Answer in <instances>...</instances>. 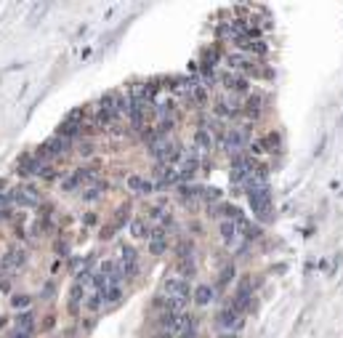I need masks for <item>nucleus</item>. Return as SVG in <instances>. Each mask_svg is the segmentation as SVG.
I'll list each match as a JSON object with an SVG mask.
<instances>
[{"label":"nucleus","mask_w":343,"mask_h":338,"mask_svg":"<svg viewBox=\"0 0 343 338\" xmlns=\"http://www.w3.org/2000/svg\"><path fill=\"white\" fill-rule=\"evenodd\" d=\"M8 338H35V330H14Z\"/></svg>","instance_id":"26"},{"label":"nucleus","mask_w":343,"mask_h":338,"mask_svg":"<svg viewBox=\"0 0 343 338\" xmlns=\"http://www.w3.org/2000/svg\"><path fill=\"white\" fill-rule=\"evenodd\" d=\"M11 306H14V309H19V312H27V309L32 306V296H27V293H19V296H14V298H11Z\"/></svg>","instance_id":"22"},{"label":"nucleus","mask_w":343,"mask_h":338,"mask_svg":"<svg viewBox=\"0 0 343 338\" xmlns=\"http://www.w3.org/2000/svg\"><path fill=\"white\" fill-rule=\"evenodd\" d=\"M82 306H85L88 312H93V314H96V312L104 306V296H101V290H91V293H88V298H85V304H82Z\"/></svg>","instance_id":"18"},{"label":"nucleus","mask_w":343,"mask_h":338,"mask_svg":"<svg viewBox=\"0 0 343 338\" xmlns=\"http://www.w3.org/2000/svg\"><path fill=\"white\" fill-rule=\"evenodd\" d=\"M186 304L189 301H184V298H170V296H157L155 298V306L160 309V312H168V314H181V312H186Z\"/></svg>","instance_id":"10"},{"label":"nucleus","mask_w":343,"mask_h":338,"mask_svg":"<svg viewBox=\"0 0 343 338\" xmlns=\"http://www.w3.org/2000/svg\"><path fill=\"white\" fill-rule=\"evenodd\" d=\"M240 48L245 51V53H253V56H266V45L261 43V40H247V43H242Z\"/></svg>","instance_id":"20"},{"label":"nucleus","mask_w":343,"mask_h":338,"mask_svg":"<svg viewBox=\"0 0 343 338\" xmlns=\"http://www.w3.org/2000/svg\"><path fill=\"white\" fill-rule=\"evenodd\" d=\"M3 274H6V272H3V269H0V279H3Z\"/></svg>","instance_id":"29"},{"label":"nucleus","mask_w":343,"mask_h":338,"mask_svg":"<svg viewBox=\"0 0 343 338\" xmlns=\"http://www.w3.org/2000/svg\"><path fill=\"white\" fill-rule=\"evenodd\" d=\"M242 314H245V312H242L237 304H234V301H229V304L218 312L216 325H218L221 330H226V333H229V330H234V328H237V325L242 322Z\"/></svg>","instance_id":"5"},{"label":"nucleus","mask_w":343,"mask_h":338,"mask_svg":"<svg viewBox=\"0 0 343 338\" xmlns=\"http://www.w3.org/2000/svg\"><path fill=\"white\" fill-rule=\"evenodd\" d=\"M218 237L223 240V245H234V242L240 240V229H237V221L221 218V224H218Z\"/></svg>","instance_id":"11"},{"label":"nucleus","mask_w":343,"mask_h":338,"mask_svg":"<svg viewBox=\"0 0 343 338\" xmlns=\"http://www.w3.org/2000/svg\"><path fill=\"white\" fill-rule=\"evenodd\" d=\"M96 173H99V168H96V165L77 168L75 173H69V176L62 181V189H64V192H77V189H82V186L93 184V179H96Z\"/></svg>","instance_id":"4"},{"label":"nucleus","mask_w":343,"mask_h":338,"mask_svg":"<svg viewBox=\"0 0 343 338\" xmlns=\"http://www.w3.org/2000/svg\"><path fill=\"white\" fill-rule=\"evenodd\" d=\"M8 197H11V205H21V208H38L43 203L38 186H32V184H21L16 189H11Z\"/></svg>","instance_id":"2"},{"label":"nucleus","mask_w":343,"mask_h":338,"mask_svg":"<svg viewBox=\"0 0 343 338\" xmlns=\"http://www.w3.org/2000/svg\"><path fill=\"white\" fill-rule=\"evenodd\" d=\"M53 290H56V285H53V283H45V285H43L40 298H53Z\"/></svg>","instance_id":"25"},{"label":"nucleus","mask_w":343,"mask_h":338,"mask_svg":"<svg viewBox=\"0 0 343 338\" xmlns=\"http://www.w3.org/2000/svg\"><path fill=\"white\" fill-rule=\"evenodd\" d=\"M221 142H223V149L232 152V157L245 152V147L250 144V125H232V128H226L223 136H221Z\"/></svg>","instance_id":"1"},{"label":"nucleus","mask_w":343,"mask_h":338,"mask_svg":"<svg viewBox=\"0 0 343 338\" xmlns=\"http://www.w3.org/2000/svg\"><path fill=\"white\" fill-rule=\"evenodd\" d=\"M152 338H176V335H170V333H165V330H160V333H155Z\"/></svg>","instance_id":"28"},{"label":"nucleus","mask_w":343,"mask_h":338,"mask_svg":"<svg viewBox=\"0 0 343 338\" xmlns=\"http://www.w3.org/2000/svg\"><path fill=\"white\" fill-rule=\"evenodd\" d=\"M104 189H106L104 181H93V184H88V189L82 192V200H99V197L104 194Z\"/></svg>","instance_id":"19"},{"label":"nucleus","mask_w":343,"mask_h":338,"mask_svg":"<svg viewBox=\"0 0 343 338\" xmlns=\"http://www.w3.org/2000/svg\"><path fill=\"white\" fill-rule=\"evenodd\" d=\"M120 261H123V264H128V261H138V256H136V250H133L131 245H123V248H120Z\"/></svg>","instance_id":"24"},{"label":"nucleus","mask_w":343,"mask_h":338,"mask_svg":"<svg viewBox=\"0 0 343 338\" xmlns=\"http://www.w3.org/2000/svg\"><path fill=\"white\" fill-rule=\"evenodd\" d=\"M80 144H82V147H77V152H80V155H91V152H93L91 142H80Z\"/></svg>","instance_id":"27"},{"label":"nucleus","mask_w":343,"mask_h":338,"mask_svg":"<svg viewBox=\"0 0 343 338\" xmlns=\"http://www.w3.org/2000/svg\"><path fill=\"white\" fill-rule=\"evenodd\" d=\"M245 107V101H240L237 96H226V99H218L216 101V115L223 120H232V118H237V115L242 112Z\"/></svg>","instance_id":"7"},{"label":"nucleus","mask_w":343,"mask_h":338,"mask_svg":"<svg viewBox=\"0 0 343 338\" xmlns=\"http://www.w3.org/2000/svg\"><path fill=\"white\" fill-rule=\"evenodd\" d=\"M192 298H194L197 306H208V304H213V298H216V290H213V285H197L192 290Z\"/></svg>","instance_id":"14"},{"label":"nucleus","mask_w":343,"mask_h":338,"mask_svg":"<svg viewBox=\"0 0 343 338\" xmlns=\"http://www.w3.org/2000/svg\"><path fill=\"white\" fill-rule=\"evenodd\" d=\"M123 283H106L104 290H101V296H104V304H120L123 301Z\"/></svg>","instance_id":"15"},{"label":"nucleus","mask_w":343,"mask_h":338,"mask_svg":"<svg viewBox=\"0 0 343 338\" xmlns=\"http://www.w3.org/2000/svg\"><path fill=\"white\" fill-rule=\"evenodd\" d=\"M221 80H223V88L232 91V93H247L250 91V80L240 72H223Z\"/></svg>","instance_id":"8"},{"label":"nucleus","mask_w":343,"mask_h":338,"mask_svg":"<svg viewBox=\"0 0 343 338\" xmlns=\"http://www.w3.org/2000/svg\"><path fill=\"white\" fill-rule=\"evenodd\" d=\"M168 229L165 227H155L152 229V237H149V253L152 256H162L165 250H168Z\"/></svg>","instance_id":"9"},{"label":"nucleus","mask_w":343,"mask_h":338,"mask_svg":"<svg viewBox=\"0 0 343 338\" xmlns=\"http://www.w3.org/2000/svg\"><path fill=\"white\" fill-rule=\"evenodd\" d=\"M160 293H162V296H170V298H184V301H189V298H192V285H189V279H184V277H179V274H170V277L162 279Z\"/></svg>","instance_id":"3"},{"label":"nucleus","mask_w":343,"mask_h":338,"mask_svg":"<svg viewBox=\"0 0 343 338\" xmlns=\"http://www.w3.org/2000/svg\"><path fill=\"white\" fill-rule=\"evenodd\" d=\"M179 277H184V279H189V277H194V272H197V266H194V256L192 259H179Z\"/></svg>","instance_id":"21"},{"label":"nucleus","mask_w":343,"mask_h":338,"mask_svg":"<svg viewBox=\"0 0 343 338\" xmlns=\"http://www.w3.org/2000/svg\"><path fill=\"white\" fill-rule=\"evenodd\" d=\"M24 261H27V250L21 248V245H14L6 256H3V261H0V269H3L6 274L8 272H16V269H21L24 266Z\"/></svg>","instance_id":"6"},{"label":"nucleus","mask_w":343,"mask_h":338,"mask_svg":"<svg viewBox=\"0 0 343 338\" xmlns=\"http://www.w3.org/2000/svg\"><path fill=\"white\" fill-rule=\"evenodd\" d=\"M232 279H234V264H229V266H223V269H221V274H218V288H226Z\"/></svg>","instance_id":"23"},{"label":"nucleus","mask_w":343,"mask_h":338,"mask_svg":"<svg viewBox=\"0 0 343 338\" xmlns=\"http://www.w3.org/2000/svg\"><path fill=\"white\" fill-rule=\"evenodd\" d=\"M14 330H35V312H32V309L16 312V317H14Z\"/></svg>","instance_id":"17"},{"label":"nucleus","mask_w":343,"mask_h":338,"mask_svg":"<svg viewBox=\"0 0 343 338\" xmlns=\"http://www.w3.org/2000/svg\"><path fill=\"white\" fill-rule=\"evenodd\" d=\"M128 189H131L133 194H138V197H147V194L155 192V181H149L144 176H131L128 179Z\"/></svg>","instance_id":"12"},{"label":"nucleus","mask_w":343,"mask_h":338,"mask_svg":"<svg viewBox=\"0 0 343 338\" xmlns=\"http://www.w3.org/2000/svg\"><path fill=\"white\" fill-rule=\"evenodd\" d=\"M128 232H131L133 240H149V237H152V227H149L147 218H131Z\"/></svg>","instance_id":"13"},{"label":"nucleus","mask_w":343,"mask_h":338,"mask_svg":"<svg viewBox=\"0 0 343 338\" xmlns=\"http://www.w3.org/2000/svg\"><path fill=\"white\" fill-rule=\"evenodd\" d=\"M194 149H197V152H210V149H213V133L208 131L205 125L194 131Z\"/></svg>","instance_id":"16"}]
</instances>
